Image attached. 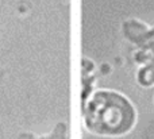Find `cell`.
Here are the masks:
<instances>
[{
	"label": "cell",
	"instance_id": "1",
	"mask_svg": "<svg viewBox=\"0 0 154 139\" xmlns=\"http://www.w3.org/2000/svg\"><path fill=\"white\" fill-rule=\"evenodd\" d=\"M82 122L89 132L100 137H122L133 130L137 111L127 96L114 89H97L82 104Z\"/></svg>",
	"mask_w": 154,
	"mask_h": 139
}]
</instances>
